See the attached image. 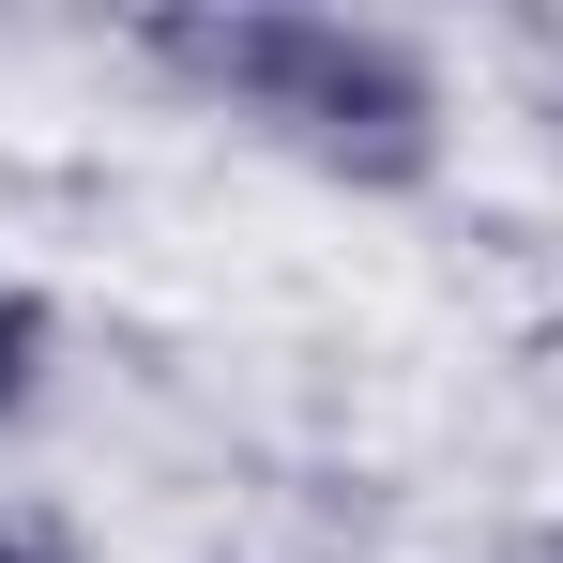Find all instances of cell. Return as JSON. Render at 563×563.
Returning a JSON list of instances; mask_svg holds the SVG:
<instances>
[{"mask_svg":"<svg viewBox=\"0 0 563 563\" xmlns=\"http://www.w3.org/2000/svg\"><path fill=\"white\" fill-rule=\"evenodd\" d=\"M153 62L198 77L213 107H244L260 137H289L335 184H427V153H442L427 62L380 46V31H351V15H168Z\"/></svg>","mask_w":563,"mask_h":563,"instance_id":"6da1fadb","label":"cell"},{"mask_svg":"<svg viewBox=\"0 0 563 563\" xmlns=\"http://www.w3.org/2000/svg\"><path fill=\"white\" fill-rule=\"evenodd\" d=\"M31 366H46V305H31V289H0V411L31 396Z\"/></svg>","mask_w":563,"mask_h":563,"instance_id":"7a4b0ae2","label":"cell"},{"mask_svg":"<svg viewBox=\"0 0 563 563\" xmlns=\"http://www.w3.org/2000/svg\"><path fill=\"white\" fill-rule=\"evenodd\" d=\"M0 563H46V549H15V533H0Z\"/></svg>","mask_w":563,"mask_h":563,"instance_id":"3957f363","label":"cell"}]
</instances>
